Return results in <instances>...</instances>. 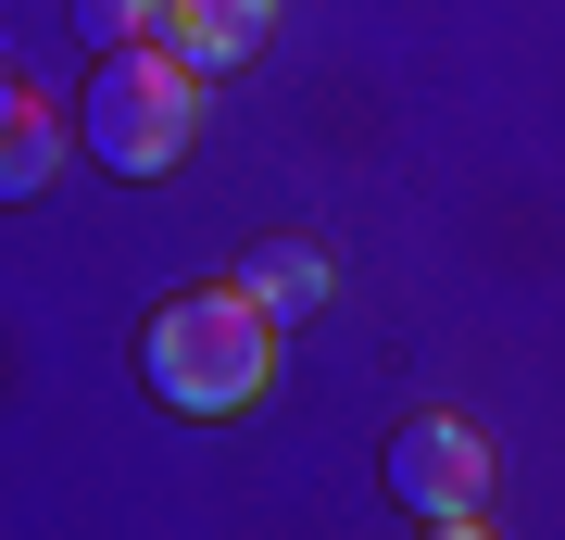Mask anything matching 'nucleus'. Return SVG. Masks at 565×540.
<instances>
[{
  "label": "nucleus",
  "mask_w": 565,
  "mask_h": 540,
  "mask_svg": "<svg viewBox=\"0 0 565 540\" xmlns=\"http://www.w3.org/2000/svg\"><path fill=\"white\" fill-rule=\"evenodd\" d=\"M139 378H151L163 415H239L277 378V315L252 289H189L139 327Z\"/></svg>",
  "instance_id": "f257e3e1"
},
{
  "label": "nucleus",
  "mask_w": 565,
  "mask_h": 540,
  "mask_svg": "<svg viewBox=\"0 0 565 540\" xmlns=\"http://www.w3.org/2000/svg\"><path fill=\"white\" fill-rule=\"evenodd\" d=\"M202 63H177L163 39H126V51H102V76H88V163L102 177H163L189 139H202Z\"/></svg>",
  "instance_id": "f03ea898"
},
{
  "label": "nucleus",
  "mask_w": 565,
  "mask_h": 540,
  "mask_svg": "<svg viewBox=\"0 0 565 540\" xmlns=\"http://www.w3.org/2000/svg\"><path fill=\"white\" fill-rule=\"evenodd\" d=\"M390 490H403V516H427V528H478L490 516V441L465 415H415L403 441H390Z\"/></svg>",
  "instance_id": "7ed1b4c3"
},
{
  "label": "nucleus",
  "mask_w": 565,
  "mask_h": 540,
  "mask_svg": "<svg viewBox=\"0 0 565 540\" xmlns=\"http://www.w3.org/2000/svg\"><path fill=\"white\" fill-rule=\"evenodd\" d=\"M264 39H277V0H163V51H177V63H202V76L252 63Z\"/></svg>",
  "instance_id": "20e7f679"
},
{
  "label": "nucleus",
  "mask_w": 565,
  "mask_h": 540,
  "mask_svg": "<svg viewBox=\"0 0 565 540\" xmlns=\"http://www.w3.org/2000/svg\"><path fill=\"white\" fill-rule=\"evenodd\" d=\"M51 163H63V114L39 88H0V201H39Z\"/></svg>",
  "instance_id": "39448f33"
},
{
  "label": "nucleus",
  "mask_w": 565,
  "mask_h": 540,
  "mask_svg": "<svg viewBox=\"0 0 565 540\" xmlns=\"http://www.w3.org/2000/svg\"><path fill=\"white\" fill-rule=\"evenodd\" d=\"M239 289L264 301V315H315V301H327V252H302V240H264V252L239 264Z\"/></svg>",
  "instance_id": "423d86ee"
},
{
  "label": "nucleus",
  "mask_w": 565,
  "mask_h": 540,
  "mask_svg": "<svg viewBox=\"0 0 565 540\" xmlns=\"http://www.w3.org/2000/svg\"><path fill=\"white\" fill-rule=\"evenodd\" d=\"M88 51H126V39H163V0H76Z\"/></svg>",
  "instance_id": "0eeeda50"
}]
</instances>
